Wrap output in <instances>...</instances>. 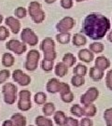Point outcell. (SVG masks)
Returning <instances> with one entry per match:
<instances>
[{"mask_svg":"<svg viewBox=\"0 0 112 126\" xmlns=\"http://www.w3.org/2000/svg\"><path fill=\"white\" fill-rule=\"evenodd\" d=\"M111 27V23L103 14L93 12L84 19L81 31L93 40H101L108 34Z\"/></svg>","mask_w":112,"mask_h":126,"instance_id":"1","label":"cell"},{"mask_svg":"<svg viewBox=\"0 0 112 126\" xmlns=\"http://www.w3.org/2000/svg\"><path fill=\"white\" fill-rule=\"evenodd\" d=\"M28 14L35 23H41L46 18V13L42 9V6L37 1H32L28 6Z\"/></svg>","mask_w":112,"mask_h":126,"instance_id":"2","label":"cell"},{"mask_svg":"<svg viewBox=\"0 0 112 126\" xmlns=\"http://www.w3.org/2000/svg\"><path fill=\"white\" fill-rule=\"evenodd\" d=\"M2 94L4 96V102L7 105H13L18 99V88L11 82H7L3 85Z\"/></svg>","mask_w":112,"mask_h":126,"instance_id":"3","label":"cell"},{"mask_svg":"<svg viewBox=\"0 0 112 126\" xmlns=\"http://www.w3.org/2000/svg\"><path fill=\"white\" fill-rule=\"evenodd\" d=\"M39 59H40V52L38 50H35V49L30 50L27 52L26 59H25L23 66H24V68L26 69L27 71L33 72L38 66Z\"/></svg>","mask_w":112,"mask_h":126,"instance_id":"4","label":"cell"},{"mask_svg":"<svg viewBox=\"0 0 112 126\" xmlns=\"http://www.w3.org/2000/svg\"><path fill=\"white\" fill-rule=\"evenodd\" d=\"M19 110L25 112L30 110L33 107L31 101V92L29 90H22L18 93V104Z\"/></svg>","mask_w":112,"mask_h":126,"instance_id":"5","label":"cell"},{"mask_svg":"<svg viewBox=\"0 0 112 126\" xmlns=\"http://www.w3.org/2000/svg\"><path fill=\"white\" fill-rule=\"evenodd\" d=\"M46 90L49 94H57V93H63L65 91L71 90L70 89V86L68 85L65 82H61L58 79L56 78H52V79H49L48 82H47V85H46Z\"/></svg>","mask_w":112,"mask_h":126,"instance_id":"6","label":"cell"},{"mask_svg":"<svg viewBox=\"0 0 112 126\" xmlns=\"http://www.w3.org/2000/svg\"><path fill=\"white\" fill-rule=\"evenodd\" d=\"M21 40L31 47L36 46L38 43V36L31 28H23L21 32Z\"/></svg>","mask_w":112,"mask_h":126,"instance_id":"7","label":"cell"},{"mask_svg":"<svg viewBox=\"0 0 112 126\" xmlns=\"http://www.w3.org/2000/svg\"><path fill=\"white\" fill-rule=\"evenodd\" d=\"M6 48L17 55H22L27 50V45L18 39H10L6 43Z\"/></svg>","mask_w":112,"mask_h":126,"instance_id":"8","label":"cell"},{"mask_svg":"<svg viewBox=\"0 0 112 126\" xmlns=\"http://www.w3.org/2000/svg\"><path fill=\"white\" fill-rule=\"evenodd\" d=\"M76 25V22L74 18H72L70 16L64 17L59 21L56 24V30L59 33H64V32H69L72 30Z\"/></svg>","mask_w":112,"mask_h":126,"instance_id":"9","label":"cell"},{"mask_svg":"<svg viewBox=\"0 0 112 126\" xmlns=\"http://www.w3.org/2000/svg\"><path fill=\"white\" fill-rule=\"evenodd\" d=\"M11 76H12L13 80L16 83H18L20 86L26 87L31 83V77L25 74L24 72H22V70L21 69H15L12 72Z\"/></svg>","mask_w":112,"mask_h":126,"instance_id":"10","label":"cell"},{"mask_svg":"<svg viewBox=\"0 0 112 126\" xmlns=\"http://www.w3.org/2000/svg\"><path fill=\"white\" fill-rule=\"evenodd\" d=\"M99 96V90L96 87H90L88 90L80 96V103L82 105L94 103Z\"/></svg>","mask_w":112,"mask_h":126,"instance_id":"11","label":"cell"},{"mask_svg":"<svg viewBox=\"0 0 112 126\" xmlns=\"http://www.w3.org/2000/svg\"><path fill=\"white\" fill-rule=\"evenodd\" d=\"M5 23L6 25L9 27V30L12 32L13 34L17 35L21 32V23L19 21V19L15 18L13 16H9L5 19Z\"/></svg>","mask_w":112,"mask_h":126,"instance_id":"12","label":"cell"},{"mask_svg":"<svg viewBox=\"0 0 112 126\" xmlns=\"http://www.w3.org/2000/svg\"><path fill=\"white\" fill-rule=\"evenodd\" d=\"M78 57L82 62L90 63L94 60V53L92 50H90L89 49H82V50H79Z\"/></svg>","mask_w":112,"mask_h":126,"instance_id":"13","label":"cell"},{"mask_svg":"<svg viewBox=\"0 0 112 126\" xmlns=\"http://www.w3.org/2000/svg\"><path fill=\"white\" fill-rule=\"evenodd\" d=\"M94 63H95V66L96 67H98L99 69H101L103 71L108 69V67H110V61L106 56H104V55L98 56L97 58L95 59Z\"/></svg>","mask_w":112,"mask_h":126,"instance_id":"14","label":"cell"},{"mask_svg":"<svg viewBox=\"0 0 112 126\" xmlns=\"http://www.w3.org/2000/svg\"><path fill=\"white\" fill-rule=\"evenodd\" d=\"M40 50L43 52L54 50H55V41L51 37H45L40 43Z\"/></svg>","mask_w":112,"mask_h":126,"instance_id":"15","label":"cell"},{"mask_svg":"<svg viewBox=\"0 0 112 126\" xmlns=\"http://www.w3.org/2000/svg\"><path fill=\"white\" fill-rule=\"evenodd\" d=\"M104 72H105V71L101 70V69H99L98 67H96V66L94 65V66L90 68L89 76L93 80L99 81L104 78V75H105V73Z\"/></svg>","mask_w":112,"mask_h":126,"instance_id":"16","label":"cell"},{"mask_svg":"<svg viewBox=\"0 0 112 126\" xmlns=\"http://www.w3.org/2000/svg\"><path fill=\"white\" fill-rule=\"evenodd\" d=\"M72 43L76 47L85 46L87 44V37L85 36V35H83L81 33L74 34V36L72 37Z\"/></svg>","mask_w":112,"mask_h":126,"instance_id":"17","label":"cell"},{"mask_svg":"<svg viewBox=\"0 0 112 126\" xmlns=\"http://www.w3.org/2000/svg\"><path fill=\"white\" fill-rule=\"evenodd\" d=\"M10 119L13 122L14 126H26V118L22 113H14Z\"/></svg>","mask_w":112,"mask_h":126,"instance_id":"18","label":"cell"},{"mask_svg":"<svg viewBox=\"0 0 112 126\" xmlns=\"http://www.w3.org/2000/svg\"><path fill=\"white\" fill-rule=\"evenodd\" d=\"M67 72H68V67L63 62L57 63L54 65V73L59 78H64L67 74Z\"/></svg>","mask_w":112,"mask_h":126,"instance_id":"19","label":"cell"},{"mask_svg":"<svg viewBox=\"0 0 112 126\" xmlns=\"http://www.w3.org/2000/svg\"><path fill=\"white\" fill-rule=\"evenodd\" d=\"M2 64L5 67H11L15 63V58L10 52H5L2 55Z\"/></svg>","mask_w":112,"mask_h":126,"instance_id":"20","label":"cell"},{"mask_svg":"<svg viewBox=\"0 0 112 126\" xmlns=\"http://www.w3.org/2000/svg\"><path fill=\"white\" fill-rule=\"evenodd\" d=\"M35 123L36 126H53V122L49 117L39 115L35 119Z\"/></svg>","mask_w":112,"mask_h":126,"instance_id":"21","label":"cell"},{"mask_svg":"<svg viewBox=\"0 0 112 126\" xmlns=\"http://www.w3.org/2000/svg\"><path fill=\"white\" fill-rule=\"evenodd\" d=\"M56 111V108H55V105L51 102H48V103H45L43 105V108H42V112L44 114V116L46 117H50V116H53V114Z\"/></svg>","mask_w":112,"mask_h":126,"instance_id":"22","label":"cell"},{"mask_svg":"<svg viewBox=\"0 0 112 126\" xmlns=\"http://www.w3.org/2000/svg\"><path fill=\"white\" fill-rule=\"evenodd\" d=\"M62 60H63L62 62H63L68 68L74 66L77 62L76 56L73 53H71V52H67V53L64 54L63 56V59H62Z\"/></svg>","mask_w":112,"mask_h":126,"instance_id":"23","label":"cell"},{"mask_svg":"<svg viewBox=\"0 0 112 126\" xmlns=\"http://www.w3.org/2000/svg\"><path fill=\"white\" fill-rule=\"evenodd\" d=\"M83 110H84V116L85 117L92 118V117H94L96 115L97 108L95 107V105H94V103H91V104L84 105Z\"/></svg>","mask_w":112,"mask_h":126,"instance_id":"24","label":"cell"},{"mask_svg":"<svg viewBox=\"0 0 112 126\" xmlns=\"http://www.w3.org/2000/svg\"><path fill=\"white\" fill-rule=\"evenodd\" d=\"M65 120H66V116L64 111L58 110V111H55V113L53 114V121L58 126H64Z\"/></svg>","mask_w":112,"mask_h":126,"instance_id":"25","label":"cell"},{"mask_svg":"<svg viewBox=\"0 0 112 126\" xmlns=\"http://www.w3.org/2000/svg\"><path fill=\"white\" fill-rule=\"evenodd\" d=\"M56 41L59 42L62 45L68 44L71 40V35L69 32H64V33H58L56 35Z\"/></svg>","mask_w":112,"mask_h":126,"instance_id":"26","label":"cell"},{"mask_svg":"<svg viewBox=\"0 0 112 126\" xmlns=\"http://www.w3.org/2000/svg\"><path fill=\"white\" fill-rule=\"evenodd\" d=\"M60 97H61V100L63 101L64 103H72L74 101V94L71 92V90L65 91V92H63V93H60Z\"/></svg>","mask_w":112,"mask_h":126,"instance_id":"27","label":"cell"},{"mask_svg":"<svg viewBox=\"0 0 112 126\" xmlns=\"http://www.w3.org/2000/svg\"><path fill=\"white\" fill-rule=\"evenodd\" d=\"M89 50H92L94 53H101V52H103L104 50H105V46L104 44H102L101 42H97V41H95V42H93V43H91L89 45Z\"/></svg>","mask_w":112,"mask_h":126,"instance_id":"28","label":"cell"},{"mask_svg":"<svg viewBox=\"0 0 112 126\" xmlns=\"http://www.w3.org/2000/svg\"><path fill=\"white\" fill-rule=\"evenodd\" d=\"M73 73H74V75L85 77L87 75V73H88V68H87L85 64L78 63L76 66L73 68Z\"/></svg>","mask_w":112,"mask_h":126,"instance_id":"29","label":"cell"},{"mask_svg":"<svg viewBox=\"0 0 112 126\" xmlns=\"http://www.w3.org/2000/svg\"><path fill=\"white\" fill-rule=\"evenodd\" d=\"M70 112H71L72 115H74V116L77 118H82L84 116L83 108L80 107V105H78V104L73 105L71 108H70Z\"/></svg>","mask_w":112,"mask_h":126,"instance_id":"30","label":"cell"},{"mask_svg":"<svg viewBox=\"0 0 112 126\" xmlns=\"http://www.w3.org/2000/svg\"><path fill=\"white\" fill-rule=\"evenodd\" d=\"M71 84L76 88H80L85 84V78L83 76L74 75L71 78Z\"/></svg>","mask_w":112,"mask_h":126,"instance_id":"31","label":"cell"},{"mask_svg":"<svg viewBox=\"0 0 112 126\" xmlns=\"http://www.w3.org/2000/svg\"><path fill=\"white\" fill-rule=\"evenodd\" d=\"M40 65L43 71H45V72H50V71H52V69L54 68V61L43 59L41 61Z\"/></svg>","mask_w":112,"mask_h":126,"instance_id":"32","label":"cell"},{"mask_svg":"<svg viewBox=\"0 0 112 126\" xmlns=\"http://www.w3.org/2000/svg\"><path fill=\"white\" fill-rule=\"evenodd\" d=\"M34 102L38 105V106H41V105H44L45 103H47V95L45 93L43 92H38L36 93L35 96H34Z\"/></svg>","mask_w":112,"mask_h":126,"instance_id":"33","label":"cell"},{"mask_svg":"<svg viewBox=\"0 0 112 126\" xmlns=\"http://www.w3.org/2000/svg\"><path fill=\"white\" fill-rule=\"evenodd\" d=\"M27 12H28V10H26V9L23 8V7H18V8H16V9L14 10L15 17L17 19L25 18L27 16Z\"/></svg>","mask_w":112,"mask_h":126,"instance_id":"34","label":"cell"},{"mask_svg":"<svg viewBox=\"0 0 112 126\" xmlns=\"http://www.w3.org/2000/svg\"><path fill=\"white\" fill-rule=\"evenodd\" d=\"M104 120L107 126H112V108H107L104 112Z\"/></svg>","mask_w":112,"mask_h":126,"instance_id":"35","label":"cell"},{"mask_svg":"<svg viewBox=\"0 0 112 126\" xmlns=\"http://www.w3.org/2000/svg\"><path fill=\"white\" fill-rule=\"evenodd\" d=\"M10 71L9 69H2L0 70V84H3L8 80L10 77Z\"/></svg>","mask_w":112,"mask_h":126,"instance_id":"36","label":"cell"},{"mask_svg":"<svg viewBox=\"0 0 112 126\" xmlns=\"http://www.w3.org/2000/svg\"><path fill=\"white\" fill-rule=\"evenodd\" d=\"M9 36V31L6 26L0 25V41H5Z\"/></svg>","mask_w":112,"mask_h":126,"instance_id":"37","label":"cell"},{"mask_svg":"<svg viewBox=\"0 0 112 126\" xmlns=\"http://www.w3.org/2000/svg\"><path fill=\"white\" fill-rule=\"evenodd\" d=\"M106 85L108 90L112 91V69H109L106 74Z\"/></svg>","mask_w":112,"mask_h":126,"instance_id":"38","label":"cell"},{"mask_svg":"<svg viewBox=\"0 0 112 126\" xmlns=\"http://www.w3.org/2000/svg\"><path fill=\"white\" fill-rule=\"evenodd\" d=\"M64 126H80V122L73 117H66Z\"/></svg>","mask_w":112,"mask_h":126,"instance_id":"39","label":"cell"},{"mask_svg":"<svg viewBox=\"0 0 112 126\" xmlns=\"http://www.w3.org/2000/svg\"><path fill=\"white\" fill-rule=\"evenodd\" d=\"M43 53H44V59H47V60L54 61L56 59V57H57V53H56L55 50H49V51H45Z\"/></svg>","mask_w":112,"mask_h":126,"instance_id":"40","label":"cell"},{"mask_svg":"<svg viewBox=\"0 0 112 126\" xmlns=\"http://www.w3.org/2000/svg\"><path fill=\"white\" fill-rule=\"evenodd\" d=\"M61 7L64 9H70L74 5L73 0H61L60 1Z\"/></svg>","mask_w":112,"mask_h":126,"instance_id":"41","label":"cell"},{"mask_svg":"<svg viewBox=\"0 0 112 126\" xmlns=\"http://www.w3.org/2000/svg\"><path fill=\"white\" fill-rule=\"evenodd\" d=\"M93 121L91 120V118L89 117H84L82 118L80 122V126H93Z\"/></svg>","mask_w":112,"mask_h":126,"instance_id":"42","label":"cell"},{"mask_svg":"<svg viewBox=\"0 0 112 126\" xmlns=\"http://www.w3.org/2000/svg\"><path fill=\"white\" fill-rule=\"evenodd\" d=\"M2 126H14V124H13V122L10 119V120H6V121H4L3 123H2Z\"/></svg>","mask_w":112,"mask_h":126,"instance_id":"43","label":"cell"},{"mask_svg":"<svg viewBox=\"0 0 112 126\" xmlns=\"http://www.w3.org/2000/svg\"><path fill=\"white\" fill-rule=\"evenodd\" d=\"M108 40L110 42V43H112V30H109V32H108Z\"/></svg>","mask_w":112,"mask_h":126,"instance_id":"44","label":"cell"},{"mask_svg":"<svg viewBox=\"0 0 112 126\" xmlns=\"http://www.w3.org/2000/svg\"><path fill=\"white\" fill-rule=\"evenodd\" d=\"M47 4H52L54 2H56V0H44Z\"/></svg>","mask_w":112,"mask_h":126,"instance_id":"45","label":"cell"},{"mask_svg":"<svg viewBox=\"0 0 112 126\" xmlns=\"http://www.w3.org/2000/svg\"><path fill=\"white\" fill-rule=\"evenodd\" d=\"M3 20H4V17H3V15H1V14H0V24L2 23Z\"/></svg>","mask_w":112,"mask_h":126,"instance_id":"46","label":"cell"},{"mask_svg":"<svg viewBox=\"0 0 112 126\" xmlns=\"http://www.w3.org/2000/svg\"><path fill=\"white\" fill-rule=\"evenodd\" d=\"M76 2H78V3H80V2H83V1H88V0H75Z\"/></svg>","mask_w":112,"mask_h":126,"instance_id":"47","label":"cell"},{"mask_svg":"<svg viewBox=\"0 0 112 126\" xmlns=\"http://www.w3.org/2000/svg\"><path fill=\"white\" fill-rule=\"evenodd\" d=\"M29 126H34V125H29Z\"/></svg>","mask_w":112,"mask_h":126,"instance_id":"48","label":"cell"},{"mask_svg":"<svg viewBox=\"0 0 112 126\" xmlns=\"http://www.w3.org/2000/svg\"><path fill=\"white\" fill-rule=\"evenodd\" d=\"M111 22H112V21H111Z\"/></svg>","mask_w":112,"mask_h":126,"instance_id":"49","label":"cell"}]
</instances>
